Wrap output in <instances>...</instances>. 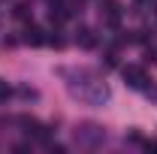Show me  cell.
Instances as JSON below:
<instances>
[{"instance_id":"obj_1","label":"cell","mask_w":157,"mask_h":154,"mask_svg":"<svg viewBox=\"0 0 157 154\" xmlns=\"http://www.w3.org/2000/svg\"><path fill=\"white\" fill-rule=\"evenodd\" d=\"M103 139H106V133L97 124H78L76 127V142L78 145H100Z\"/></svg>"},{"instance_id":"obj_2","label":"cell","mask_w":157,"mask_h":154,"mask_svg":"<svg viewBox=\"0 0 157 154\" xmlns=\"http://www.w3.org/2000/svg\"><path fill=\"white\" fill-rule=\"evenodd\" d=\"M100 15H103V21L109 27H118L121 24V3L118 0H103L100 3Z\"/></svg>"},{"instance_id":"obj_3","label":"cell","mask_w":157,"mask_h":154,"mask_svg":"<svg viewBox=\"0 0 157 154\" xmlns=\"http://www.w3.org/2000/svg\"><path fill=\"white\" fill-rule=\"evenodd\" d=\"M124 82H127L130 88H145V85H148V76H145L142 67L130 64V67H124Z\"/></svg>"},{"instance_id":"obj_4","label":"cell","mask_w":157,"mask_h":154,"mask_svg":"<svg viewBox=\"0 0 157 154\" xmlns=\"http://www.w3.org/2000/svg\"><path fill=\"white\" fill-rule=\"evenodd\" d=\"M24 42H27V45H42L45 37H42L39 27H27V30H24Z\"/></svg>"},{"instance_id":"obj_5","label":"cell","mask_w":157,"mask_h":154,"mask_svg":"<svg viewBox=\"0 0 157 154\" xmlns=\"http://www.w3.org/2000/svg\"><path fill=\"white\" fill-rule=\"evenodd\" d=\"M76 39H78V42H82V45H85V48H94V42H97V39H94V33H91L88 27H82Z\"/></svg>"},{"instance_id":"obj_6","label":"cell","mask_w":157,"mask_h":154,"mask_svg":"<svg viewBox=\"0 0 157 154\" xmlns=\"http://www.w3.org/2000/svg\"><path fill=\"white\" fill-rule=\"evenodd\" d=\"M12 15H15V18H30V6H27V3H15V6H12Z\"/></svg>"},{"instance_id":"obj_7","label":"cell","mask_w":157,"mask_h":154,"mask_svg":"<svg viewBox=\"0 0 157 154\" xmlns=\"http://www.w3.org/2000/svg\"><path fill=\"white\" fill-rule=\"evenodd\" d=\"M6 97H9V85H6V82H0V100H6Z\"/></svg>"}]
</instances>
